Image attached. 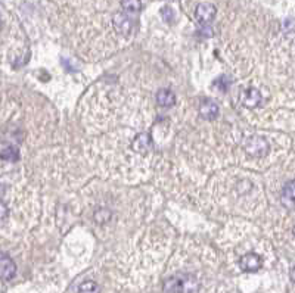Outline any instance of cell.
<instances>
[{"label": "cell", "mask_w": 295, "mask_h": 293, "mask_svg": "<svg viewBox=\"0 0 295 293\" xmlns=\"http://www.w3.org/2000/svg\"><path fill=\"white\" fill-rule=\"evenodd\" d=\"M157 102L162 108H171L176 103V96L168 89H161L157 92Z\"/></svg>", "instance_id": "cell-11"}, {"label": "cell", "mask_w": 295, "mask_h": 293, "mask_svg": "<svg viewBox=\"0 0 295 293\" xmlns=\"http://www.w3.org/2000/svg\"><path fill=\"white\" fill-rule=\"evenodd\" d=\"M161 15H162V20L165 21L167 24H171L173 20H174V12L170 6H164L161 9Z\"/></svg>", "instance_id": "cell-16"}, {"label": "cell", "mask_w": 295, "mask_h": 293, "mask_svg": "<svg viewBox=\"0 0 295 293\" xmlns=\"http://www.w3.org/2000/svg\"><path fill=\"white\" fill-rule=\"evenodd\" d=\"M152 148V140L149 137V133H143V134H139L136 138L132 141V149L138 154H145L148 152L149 149Z\"/></svg>", "instance_id": "cell-9"}, {"label": "cell", "mask_w": 295, "mask_h": 293, "mask_svg": "<svg viewBox=\"0 0 295 293\" xmlns=\"http://www.w3.org/2000/svg\"><path fill=\"white\" fill-rule=\"evenodd\" d=\"M291 277H292V280H294V281H295V268H294V270H292V273H291Z\"/></svg>", "instance_id": "cell-19"}, {"label": "cell", "mask_w": 295, "mask_h": 293, "mask_svg": "<svg viewBox=\"0 0 295 293\" xmlns=\"http://www.w3.org/2000/svg\"><path fill=\"white\" fill-rule=\"evenodd\" d=\"M198 287H199L198 278L192 274H176L167 278L164 283L165 293H195Z\"/></svg>", "instance_id": "cell-1"}, {"label": "cell", "mask_w": 295, "mask_h": 293, "mask_svg": "<svg viewBox=\"0 0 295 293\" xmlns=\"http://www.w3.org/2000/svg\"><path fill=\"white\" fill-rule=\"evenodd\" d=\"M0 157L3 161H11V162H17L20 159V151L17 149V146L9 144V143H3L2 144V151H0Z\"/></svg>", "instance_id": "cell-12"}, {"label": "cell", "mask_w": 295, "mask_h": 293, "mask_svg": "<svg viewBox=\"0 0 295 293\" xmlns=\"http://www.w3.org/2000/svg\"><path fill=\"white\" fill-rule=\"evenodd\" d=\"M79 293H100V287H99L98 283L89 280V281H84L80 284Z\"/></svg>", "instance_id": "cell-14"}, {"label": "cell", "mask_w": 295, "mask_h": 293, "mask_svg": "<svg viewBox=\"0 0 295 293\" xmlns=\"http://www.w3.org/2000/svg\"><path fill=\"white\" fill-rule=\"evenodd\" d=\"M112 25L115 28V31L123 34V36H129L133 30V21L130 18V15L124 14H115L112 17Z\"/></svg>", "instance_id": "cell-5"}, {"label": "cell", "mask_w": 295, "mask_h": 293, "mask_svg": "<svg viewBox=\"0 0 295 293\" xmlns=\"http://www.w3.org/2000/svg\"><path fill=\"white\" fill-rule=\"evenodd\" d=\"M269 149H270V144L269 141L264 138V137L253 136L250 137L245 143V151L251 155V157L256 158H263L269 154Z\"/></svg>", "instance_id": "cell-2"}, {"label": "cell", "mask_w": 295, "mask_h": 293, "mask_svg": "<svg viewBox=\"0 0 295 293\" xmlns=\"http://www.w3.org/2000/svg\"><path fill=\"white\" fill-rule=\"evenodd\" d=\"M121 9L127 15H136L142 9V0H121Z\"/></svg>", "instance_id": "cell-13"}, {"label": "cell", "mask_w": 295, "mask_h": 293, "mask_svg": "<svg viewBox=\"0 0 295 293\" xmlns=\"http://www.w3.org/2000/svg\"><path fill=\"white\" fill-rule=\"evenodd\" d=\"M201 34L204 36V37H211L213 36V28L207 24V25H202L201 27Z\"/></svg>", "instance_id": "cell-17"}, {"label": "cell", "mask_w": 295, "mask_h": 293, "mask_svg": "<svg viewBox=\"0 0 295 293\" xmlns=\"http://www.w3.org/2000/svg\"><path fill=\"white\" fill-rule=\"evenodd\" d=\"M261 265H263V259L260 258V255L254 254V252L244 255L239 259V267L245 273H257L261 268Z\"/></svg>", "instance_id": "cell-4"}, {"label": "cell", "mask_w": 295, "mask_h": 293, "mask_svg": "<svg viewBox=\"0 0 295 293\" xmlns=\"http://www.w3.org/2000/svg\"><path fill=\"white\" fill-rule=\"evenodd\" d=\"M217 14V8L213 3H201L195 9V18L201 25H207L214 20Z\"/></svg>", "instance_id": "cell-3"}, {"label": "cell", "mask_w": 295, "mask_h": 293, "mask_svg": "<svg viewBox=\"0 0 295 293\" xmlns=\"http://www.w3.org/2000/svg\"><path fill=\"white\" fill-rule=\"evenodd\" d=\"M241 100H242V105H244L245 108L253 109V108H256L257 105L261 102V93H260L257 89H254V87L247 89V90L242 92Z\"/></svg>", "instance_id": "cell-7"}, {"label": "cell", "mask_w": 295, "mask_h": 293, "mask_svg": "<svg viewBox=\"0 0 295 293\" xmlns=\"http://www.w3.org/2000/svg\"><path fill=\"white\" fill-rule=\"evenodd\" d=\"M230 84H232V81L227 79V77H220V79H217L214 83H213V86L217 87L220 92H226L229 87H230Z\"/></svg>", "instance_id": "cell-15"}, {"label": "cell", "mask_w": 295, "mask_h": 293, "mask_svg": "<svg viewBox=\"0 0 295 293\" xmlns=\"http://www.w3.org/2000/svg\"><path fill=\"white\" fill-rule=\"evenodd\" d=\"M199 114H201V117L204 118V119L213 121V119H216L217 115H218V106H217L216 102L207 99V100H204V102L201 103V106H199Z\"/></svg>", "instance_id": "cell-8"}, {"label": "cell", "mask_w": 295, "mask_h": 293, "mask_svg": "<svg viewBox=\"0 0 295 293\" xmlns=\"http://www.w3.org/2000/svg\"><path fill=\"white\" fill-rule=\"evenodd\" d=\"M282 205L288 209H295V180H291L285 184L282 190Z\"/></svg>", "instance_id": "cell-6"}, {"label": "cell", "mask_w": 295, "mask_h": 293, "mask_svg": "<svg viewBox=\"0 0 295 293\" xmlns=\"http://www.w3.org/2000/svg\"><path fill=\"white\" fill-rule=\"evenodd\" d=\"M15 273H17L15 262L6 254L2 255V277L5 280H11V278H14Z\"/></svg>", "instance_id": "cell-10"}, {"label": "cell", "mask_w": 295, "mask_h": 293, "mask_svg": "<svg viewBox=\"0 0 295 293\" xmlns=\"http://www.w3.org/2000/svg\"><path fill=\"white\" fill-rule=\"evenodd\" d=\"M0 211H2V219L5 221V219H6V215H8V208H6L5 202H2V205H0Z\"/></svg>", "instance_id": "cell-18"}, {"label": "cell", "mask_w": 295, "mask_h": 293, "mask_svg": "<svg viewBox=\"0 0 295 293\" xmlns=\"http://www.w3.org/2000/svg\"><path fill=\"white\" fill-rule=\"evenodd\" d=\"M294 235H295V230H294Z\"/></svg>", "instance_id": "cell-20"}]
</instances>
